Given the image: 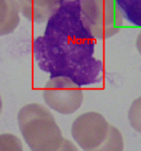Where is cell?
Returning <instances> with one entry per match:
<instances>
[{
  "mask_svg": "<svg viewBox=\"0 0 141 151\" xmlns=\"http://www.w3.org/2000/svg\"><path fill=\"white\" fill-rule=\"evenodd\" d=\"M20 21L17 0H0V36L13 33Z\"/></svg>",
  "mask_w": 141,
  "mask_h": 151,
  "instance_id": "obj_7",
  "label": "cell"
},
{
  "mask_svg": "<svg viewBox=\"0 0 141 151\" xmlns=\"http://www.w3.org/2000/svg\"><path fill=\"white\" fill-rule=\"evenodd\" d=\"M1 111H2V100H1V96H0V115H1Z\"/></svg>",
  "mask_w": 141,
  "mask_h": 151,
  "instance_id": "obj_14",
  "label": "cell"
},
{
  "mask_svg": "<svg viewBox=\"0 0 141 151\" xmlns=\"http://www.w3.org/2000/svg\"><path fill=\"white\" fill-rule=\"evenodd\" d=\"M123 18L134 26L141 27V0H115Z\"/></svg>",
  "mask_w": 141,
  "mask_h": 151,
  "instance_id": "obj_8",
  "label": "cell"
},
{
  "mask_svg": "<svg viewBox=\"0 0 141 151\" xmlns=\"http://www.w3.org/2000/svg\"><path fill=\"white\" fill-rule=\"evenodd\" d=\"M109 124L101 114L89 112L76 117L72 125V136L81 148L93 150L105 141Z\"/></svg>",
  "mask_w": 141,
  "mask_h": 151,
  "instance_id": "obj_5",
  "label": "cell"
},
{
  "mask_svg": "<svg viewBox=\"0 0 141 151\" xmlns=\"http://www.w3.org/2000/svg\"><path fill=\"white\" fill-rule=\"evenodd\" d=\"M96 39L85 25L79 0H64L49 20L44 35L33 40L39 68L50 78L67 77L79 87L102 82V62L94 57Z\"/></svg>",
  "mask_w": 141,
  "mask_h": 151,
  "instance_id": "obj_1",
  "label": "cell"
},
{
  "mask_svg": "<svg viewBox=\"0 0 141 151\" xmlns=\"http://www.w3.org/2000/svg\"><path fill=\"white\" fill-rule=\"evenodd\" d=\"M135 45H136V48H137V50H138V52L141 54V32L138 34V36H137Z\"/></svg>",
  "mask_w": 141,
  "mask_h": 151,
  "instance_id": "obj_13",
  "label": "cell"
},
{
  "mask_svg": "<svg viewBox=\"0 0 141 151\" xmlns=\"http://www.w3.org/2000/svg\"><path fill=\"white\" fill-rule=\"evenodd\" d=\"M43 96L49 108L63 115L75 113L83 102L82 90L67 77L50 78L44 86Z\"/></svg>",
  "mask_w": 141,
  "mask_h": 151,
  "instance_id": "obj_4",
  "label": "cell"
},
{
  "mask_svg": "<svg viewBox=\"0 0 141 151\" xmlns=\"http://www.w3.org/2000/svg\"><path fill=\"white\" fill-rule=\"evenodd\" d=\"M57 151H78L76 146L69 139H63L60 147Z\"/></svg>",
  "mask_w": 141,
  "mask_h": 151,
  "instance_id": "obj_12",
  "label": "cell"
},
{
  "mask_svg": "<svg viewBox=\"0 0 141 151\" xmlns=\"http://www.w3.org/2000/svg\"><path fill=\"white\" fill-rule=\"evenodd\" d=\"M85 25L95 39H108L120 32L124 18L115 0H79Z\"/></svg>",
  "mask_w": 141,
  "mask_h": 151,
  "instance_id": "obj_3",
  "label": "cell"
},
{
  "mask_svg": "<svg viewBox=\"0 0 141 151\" xmlns=\"http://www.w3.org/2000/svg\"><path fill=\"white\" fill-rule=\"evenodd\" d=\"M128 117L132 127L141 133V96L136 98L131 105Z\"/></svg>",
  "mask_w": 141,
  "mask_h": 151,
  "instance_id": "obj_11",
  "label": "cell"
},
{
  "mask_svg": "<svg viewBox=\"0 0 141 151\" xmlns=\"http://www.w3.org/2000/svg\"><path fill=\"white\" fill-rule=\"evenodd\" d=\"M17 123L32 151H57L64 139L52 114L41 104L22 107L17 114Z\"/></svg>",
  "mask_w": 141,
  "mask_h": 151,
  "instance_id": "obj_2",
  "label": "cell"
},
{
  "mask_svg": "<svg viewBox=\"0 0 141 151\" xmlns=\"http://www.w3.org/2000/svg\"><path fill=\"white\" fill-rule=\"evenodd\" d=\"M64 0H17L20 12L26 19L44 23L56 12Z\"/></svg>",
  "mask_w": 141,
  "mask_h": 151,
  "instance_id": "obj_6",
  "label": "cell"
},
{
  "mask_svg": "<svg viewBox=\"0 0 141 151\" xmlns=\"http://www.w3.org/2000/svg\"><path fill=\"white\" fill-rule=\"evenodd\" d=\"M0 151H23V146L17 136L3 133L0 134Z\"/></svg>",
  "mask_w": 141,
  "mask_h": 151,
  "instance_id": "obj_10",
  "label": "cell"
},
{
  "mask_svg": "<svg viewBox=\"0 0 141 151\" xmlns=\"http://www.w3.org/2000/svg\"><path fill=\"white\" fill-rule=\"evenodd\" d=\"M124 150V139L122 134L117 128L109 125V130L105 141L101 145L93 150L84 151H123Z\"/></svg>",
  "mask_w": 141,
  "mask_h": 151,
  "instance_id": "obj_9",
  "label": "cell"
}]
</instances>
